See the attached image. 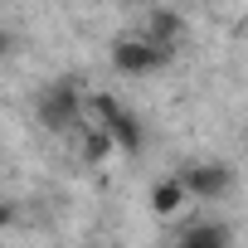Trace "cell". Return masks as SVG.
Here are the masks:
<instances>
[{
	"label": "cell",
	"mask_w": 248,
	"mask_h": 248,
	"mask_svg": "<svg viewBox=\"0 0 248 248\" xmlns=\"http://www.w3.org/2000/svg\"><path fill=\"white\" fill-rule=\"evenodd\" d=\"M34 112H39V127H44V132H73L78 122H83V88H78L73 78H54V83L39 93Z\"/></svg>",
	"instance_id": "cell-2"
},
{
	"label": "cell",
	"mask_w": 248,
	"mask_h": 248,
	"mask_svg": "<svg viewBox=\"0 0 248 248\" xmlns=\"http://www.w3.org/2000/svg\"><path fill=\"white\" fill-rule=\"evenodd\" d=\"M146 39L175 49V44L185 39V15H175V10H151V15H146Z\"/></svg>",
	"instance_id": "cell-5"
},
{
	"label": "cell",
	"mask_w": 248,
	"mask_h": 248,
	"mask_svg": "<svg viewBox=\"0 0 248 248\" xmlns=\"http://www.w3.org/2000/svg\"><path fill=\"white\" fill-rule=\"evenodd\" d=\"M185 200H190V195H185L180 175H170V180H156V185H151V209H156V214H175Z\"/></svg>",
	"instance_id": "cell-6"
},
{
	"label": "cell",
	"mask_w": 248,
	"mask_h": 248,
	"mask_svg": "<svg viewBox=\"0 0 248 248\" xmlns=\"http://www.w3.org/2000/svg\"><path fill=\"white\" fill-rule=\"evenodd\" d=\"M180 248H229V233L219 224H195V229H185Z\"/></svg>",
	"instance_id": "cell-7"
},
{
	"label": "cell",
	"mask_w": 248,
	"mask_h": 248,
	"mask_svg": "<svg viewBox=\"0 0 248 248\" xmlns=\"http://www.w3.org/2000/svg\"><path fill=\"white\" fill-rule=\"evenodd\" d=\"M180 185H185L190 200H224L233 190V166H224V161H190L180 170Z\"/></svg>",
	"instance_id": "cell-4"
},
{
	"label": "cell",
	"mask_w": 248,
	"mask_h": 248,
	"mask_svg": "<svg viewBox=\"0 0 248 248\" xmlns=\"http://www.w3.org/2000/svg\"><path fill=\"white\" fill-rule=\"evenodd\" d=\"M88 107L97 112V132H107L122 156H137V151H141L146 132H141V117H137L127 102H117L112 93H97V97H88Z\"/></svg>",
	"instance_id": "cell-1"
},
{
	"label": "cell",
	"mask_w": 248,
	"mask_h": 248,
	"mask_svg": "<svg viewBox=\"0 0 248 248\" xmlns=\"http://www.w3.org/2000/svg\"><path fill=\"white\" fill-rule=\"evenodd\" d=\"M107 156H117V146H112V137H107V132H97V127H93V132L83 137V161H88V166H102Z\"/></svg>",
	"instance_id": "cell-8"
},
{
	"label": "cell",
	"mask_w": 248,
	"mask_h": 248,
	"mask_svg": "<svg viewBox=\"0 0 248 248\" xmlns=\"http://www.w3.org/2000/svg\"><path fill=\"white\" fill-rule=\"evenodd\" d=\"M175 59V49L146 39V34H127V39H117L112 44V68L117 73H127V78H141V73H156Z\"/></svg>",
	"instance_id": "cell-3"
}]
</instances>
